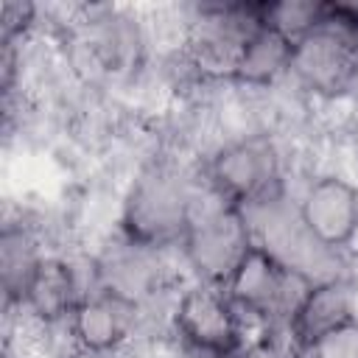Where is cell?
Here are the masks:
<instances>
[{
	"label": "cell",
	"instance_id": "12",
	"mask_svg": "<svg viewBox=\"0 0 358 358\" xmlns=\"http://www.w3.org/2000/svg\"><path fill=\"white\" fill-rule=\"evenodd\" d=\"M42 260V255L36 252V241L34 235L20 224V227H6L3 238H0V268H3V288H6V299H20L25 294V285L36 268V263Z\"/></svg>",
	"mask_w": 358,
	"mask_h": 358
},
{
	"label": "cell",
	"instance_id": "4",
	"mask_svg": "<svg viewBox=\"0 0 358 358\" xmlns=\"http://www.w3.org/2000/svg\"><path fill=\"white\" fill-rule=\"evenodd\" d=\"M310 285V277L282 263L271 249L255 243L229 277V282L224 285V291L232 299V305L243 308L252 316L288 322Z\"/></svg>",
	"mask_w": 358,
	"mask_h": 358
},
{
	"label": "cell",
	"instance_id": "16",
	"mask_svg": "<svg viewBox=\"0 0 358 358\" xmlns=\"http://www.w3.org/2000/svg\"><path fill=\"white\" fill-rule=\"evenodd\" d=\"M31 17H34V6L31 3H6L3 6V42L11 45L14 34L25 31Z\"/></svg>",
	"mask_w": 358,
	"mask_h": 358
},
{
	"label": "cell",
	"instance_id": "1",
	"mask_svg": "<svg viewBox=\"0 0 358 358\" xmlns=\"http://www.w3.org/2000/svg\"><path fill=\"white\" fill-rule=\"evenodd\" d=\"M291 73L319 95L344 92L358 76V6L324 3L322 25L294 42Z\"/></svg>",
	"mask_w": 358,
	"mask_h": 358
},
{
	"label": "cell",
	"instance_id": "11",
	"mask_svg": "<svg viewBox=\"0 0 358 358\" xmlns=\"http://www.w3.org/2000/svg\"><path fill=\"white\" fill-rule=\"evenodd\" d=\"M291 56H294V42H288L274 28L257 22L243 39V48L238 53V62L229 78L238 84H255V87L271 84L285 70H291Z\"/></svg>",
	"mask_w": 358,
	"mask_h": 358
},
{
	"label": "cell",
	"instance_id": "13",
	"mask_svg": "<svg viewBox=\"0 0 358 358\" xmlns=\"http://www.w3.org/2000/svg\"><path fill=\"white\" fill-rule=\"evenodd\" d=\"M257 20L288 42H299L310 31H316L324 20V3L313 0H280V3H257Z\"/></svg>",
	"mask_w": 358,
	"mask_h": 358
},
{
	"label": "cell",
	"instance_id": "5",
	"mask_svg": "<svg viewBox=\"0 0 358 358\" xmlns=\"http://www.w3.org/2000/svg\"><path fill=\"white\" fill-rule=\"evenodd\" d=\"M179 336L199 352L229 358L241 350V322L232 299L218 285H193L179 296L173 313Z\"/></svg>",
	"mask_w": 358,
	"mask_h": 358
},
{
	"label": "cell",
	"instance_id": "7",
	"mask_svg": "<svg viewBox=\"0 0 358 358\" xmlns=\"http://www.w3.org/2000/svg\"><path fill=\"white\" fill-rule=\"evenodd\" d=\"M299 221L322 249H341L358 238V187L338 176L316 179L302 201Z\"/></svg>",
	"mask_w": 358,
	"mask_h": 358
},
{
	"label": "cell",
	"instance_id": "3",
	"mask_svg": "<svg viewBox=\"0 0 358 358\" xmlns=\"http://www.w3.org/2000/svg\"><path fill=\"white\" fill-rule=\"evenodd\" d=\"M182 246L201 282L221 288L229 282L255 241L243 207L218 199L215 207L204 210L201 215H190Z\"/></svg>",
	"mask_w": 358,
	"mask_h": 358
},
{
	"label": "cell",
	"instance_id": "9",
	"mask_svg": "<svg viewBox=\"0 0 358 358\" xmlns=\"http://www.w3.org/2000/svg\"><path fill=\"white\" fill-rule=\"evenodd\" d=\"M134 310H137L134 299L109 288L81 299L70 316V330L76 336V344L95 352H109L120 347L131 333Z\"/></svg>",
	"mask_w": 358,
	"mask_h": 358
},
{
	"label": "cell",
	"instance_id": "10",
	"mask_svg": "<svg viewBox=\"0 0 358 358\" xmlns=\"http://www.w3.org/2000/svg\"><path fill=\"white\" fill-rule=\"evenodd\" d=\"M22 302L42 322L70 319L76 305L81 302L73 266L62 257H42L25 285Z\"/></svg>",
	"mask_w": 358,
	"mask_h": 358
},
{
	"label": "cell",
	"instance_id": "17",
	"mask_svg": "<svg viewBox=\"0 0 358 358\" xmlns=\"http://www.w3.org/2000/svg\"><path fill=\"white\" fill-rule=\"evenodd\" d=\"M67 358H106V352H95V350H84V347H76Z\"/></svg>",
	"mask_w": 358,
	"mask_h": 358
},
{
	"label": "cell",
	"instance_id": "14",
	"mask_svg": "<svg viewBox=\"0 0 358 358\" xmlns=\"http://www.w3.org/2000/svg\"><path fill=\"white\" fill-rule=\"evenodd\" d=\"M313 358H358V319L338 324L336 330L324 333L313 347Z\"/></svg>",
	"mask_w": 358,
	"mask_h": 358
},
{
	"label": "cell",
	"instance_id": "8",
	"mask_svg": "<svg viewBox=\"0 0 358 358\" xmlns=\"http://www.w3.org/2000/svg\"><path fill=\"white\" fill-rule=\"evenodd\" d=\"M355 319V291L344 280L313 282L288 319L291 341L299 350H310L324 333Z\"/></svg>",
	"mask_w": 358,
	"mask_h": 358
},
{
	"label": "cell",
	"instance_id": "6",
	"mask_svg": "<svg viewBox=\"0 0 358 358\" xmlns=\"http://www.w3.org/2000/svg\"><path fill=\"white\" fill-rule=\"evenodd\" d=\"M210 185L221 201L246 207L277 185V157L266 140H238L210 159Z\"/></svg>",
	"mask_w": 358,
	"mask_h": 358
},
{
	"label": "cell",
	"instance_id": "15",
	"mask_svg": "<svg viewBox=\"0 0 358 358\" xmlns=\"http://www.w3.org/2000/svg\"><path fill=\"white\" fill-rule=\"evenodd\" d=\"M241 358H305V355H302V350L291 338L282 341L277 336H263L255 344H249L241 352Z\"/></svg>",
	"mask_w": 358,
	"mask_h": 358
},
{
	"label": "cell",
	"instance_id": "2",
	"mask_svg": "<svg viewBox=\"0 0 358 358\" xmlns=\"http://www.w3.org/2000/svg\"><path fill=\"white\" fill-rule=\"evenodd\" d=\"M190 215L193 201L185 182L168 168H148L129 187L120 227L126 241L143 249H157L176 241L182 243Z\"/></svg>",
	"mask_w": 358,
	"mask_h": 358
}]
</instances>
